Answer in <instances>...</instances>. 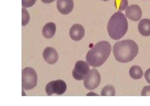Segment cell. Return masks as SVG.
Segmentation results:
<instances>
[{
    "label": "cell",
    "mask_w": 150,
    "mask_h": 106,
    "mask_svg": "<svg viewBox=\"0 0 150 106\" xmlns=\"http://www.w3.org/2000/svg\"><path fill=\"white\" fill-rule=\"evenodd\" d=\"M22 26H25L30 21V15L25 8L22 9Z\"/></svg>",
    "instance_id": "obj_16"
},
{
    "label": "cell",
    "mask_w": 150,
    "mask_h": 106,
    "mask_svg": "<svg viewBox=\"0 0 150 106\" xmlns=\"http://www.w3.org/2000/svg\"><path fill=\"white\" fill-rule=\"evenodd\" d=\"M36 2V0H22V5L23 8H30L33 6Z\"/></svg>",
    "instance_id": "obj_17"
},
{
    "label": "cell",
    "mask_w": 150,
    "mask_h": 106,
    "mask_svg": "<svg viewBox=\"0 0 150 106\" xmlns=\"http://www.w3.org/2000/svg\"><path fill=\"white\" fill-rule=\"evenodd\" d=\"M57 31V27L54 22H50L47 23L43 27L42 30V34L45 38L51 39L52 38L55 34Z\"/></svg>",
    "instance_id": "obj_13"
},
{
    "label": "cell",
    "mask_w": 150,
    "mask_h": 106,
    "mask_svg": "<svg viewBox=\"0 0 150 106\" xmlns=\"http://www.w3.org/2000/svg\"><path fill=\"white\" fill-rule=\"evenodd\" d=\"M69 35L72 40L75 41H80L85 35L84 27L79 23H76L70 27Z\"/></svg>",
    "instance_id": "obj_9"
},
{
    "label": "cell",
    "mask_w": 150,
    "mask_h": 106,
    "mask_svg": "<svg viewBox=\"0 0 150 106\" xmlns=\"http://www.w3.org/2000/svg\"><path fill=\"white\" fill-rule=\"evenodd\" d=\"M92 95H96V96H98V94L95 93L93 92H89V93L87 94V96H92Z\"/></svg>",
    "instance_id": "obj_22"
},
{
    "label": "cell",
    "mask_w": 150,
    "mask_h": 106,
    "mask_svg": "<svg viewBox=\"0 0 150 106\" xmlns=\"http://www.w3.org/2000/svg\"><path fill=\"white\" fill-rule=\"evenodd\" d=\"M74 6V0H57V7L59 12L68 15L72 11Z\"/></svg>",
    "instance_id": "obj_11"
},
{
    "label": "cell",
    "mask_w": 150,
    "mask_h": 106,
    "mask_svg": "<svg viewBox=\"0 0 150 106\" xmlns=\"http://www.w3.org/2000/svg\"><path fill=\"white\" fill-rule=\"evenodd\" d=\"M144 78L145 80H146V81L149 84H150V68L147 69L146 71L144 73Z\"/></svg>",
    "instance_id": "obj_20"
},
{
    "label": "cell",
    "mask_w": 150,
    "mask_h": 106,
    "mask_svg": "<svg viewBox=\"0 0 150 106\" xmlns=\"http://www.w3.org/2000/svg\"><path fill=\"white\" fill-rule=\"evenodd\" d=\"M141 9L140 6L137 5H131L127 7L125 10V16L134 22H137L140 21L142 17Z\"/></svg>",
    "instance_id": "obj_8"
},
{
    "label": "cell",
    "mask_w": 150,
    "mask_h": 106,
    "mask_svg": "<svg viewBox=\"0 0 150 106\" xmlns=\"http://www.w3.org/2000/svg\"><path fill=\"white\" fill-rule=\"evenodd\" d=\"M89 66L87 62L83 60L77 61L72 70L73 78L78 81L84 80L90 71Z\"/></svg>",
    "instance_id": "obj_7"
},
{
    "label": "cell",
    "mask_w": 150,
    "mask_h": 106,
    "mask_svg": "<svg viewBox=\"0 0 150 106\" xmlns=\"http://www.w3.org/2000/svg\"><path fill=\"white\" fill-rule=\"evenodd\" d=\"M128 22L125 15L121 11H117L112 15L107 24L109 36L114 40H119L127 33Z\"/></svg>",
    "instance_id": "obj_3"
},
{
    "label": "cell",
    "mask_w": 150,
    "mask_h": 106,
    "mask_svg": "<svg viewBox=\"0 0 150 106\" xmlns=\"http://www.w3.org/2000/svg\"><path fill=\"white\" fill-rule=\"evenodd\" d=\"M101 96H115V89L112 85H108L105 86L102 89L101 92Z\"/></svg>",
    "instance_id": "obj_15"
},
{
    "label": "cell",
    "mask_w": 150,
    "mask_h": 106,
    "mask_svg": "<svg viewBox=\"0 0 150 106\" xmlns=\"http://www.w3.org/2000/svg\"><path fill=\"white\" fill-rule=\"evenodd\" d=\"M128 5H129V3H128L127 0H121L120 6L118 7V11H122L125 10L129 6Z\"/></svg>",
    "instance_id": "obj_18"
},
{
    "label": "cell",
    "mask_w": 150,
    "mask_h": 106,
    "mask_svg": "<svg viewBox=\"0 0 150 106\" xmlns=\"http://www.w3.org/2000/svg\"><path fill=\"white\" fill-rule=\"evenodd\" d=\"M129 75L134 80H139L143 76V69L138 65H133L129 70Z\"/></svg>",
    "instance_id": "obj_14"
},
{
    "label": "cell",
    "mask_w": 150,
    "mask_h": 106,
    "mask_svg": "<svg viewBox=\"0 0 150 106\" xmlns=\"http://www.w3.org/2000/svg\"><path fill=\"white\" fill-rule=\"evenodd\" d=\"M139 52L137 43L132 40L117 41L113 47L115 58L120 63H127L134 60Z\"/></svg>",
    "instance_id": "obj_1"
},
{
    "label": "cell",
    "mask_w": 150,
    "mask_h": 106,
    "mask_svg": "<svg viewBox=\"0 0 150 106\" xmlns=\"http://www.w3.org/2000/svg\"><path fill=\"white\" fill-rule=\"evenodd\" d=\"M112 51V46L106 41L98 42L86 55V61L90 66L98 68L105 64Z\"/></svg>",
    "instance_id": "obj_2"
},
{
    "label": "cell",
    "mask_w": 150,
    "mask_h": 106,
    "mask_svg": "<svg viewBox=\"0 0 150 106\" xmlns=\"http://www.w3.org/2000/svg\"><path fill=\"white\" fill-rule=\"evenodd\" d=\"M101 1H110V0H101Z\"/></svg>",
    "instance_id": "obj_23"
},
{
    "label": "cell",
    "mask_w": 150,
    "mask_h": 106,
    "mask_svg": "<svg viewBox=\"0 0 150 106\" xmlns=\"http://www.w3.org/2000/svg\"><path fill=\"white\" fill-rule=\"evenodd\" d=\"M138 31L143 36H150V19H141L138 23Z\"/></svg>",
    "instance_id": "obj_12"
},
{
    "label": "cell",
    "mask_w": 150,
    "mask_h": 106,
    "mask_svg": "<svg viewBox=\"0 0 150 106\" xmlns=\"http://www.w3.org/2000/svg\"><path fill=\"white\" fill-rule=\"evenodd\" d=\"M67 84L64 81L58 80L52 81L46 85L45 91L47 95L51 96L53 94H57L58 95L64 94L67 90Z\"/></svg>",
    "instance_id": "obj_6"
},
{
    "label": "cell",
    "mask_w": 150,
    "mask_h": 106,
    "mask_svg": "<svg viewBox=\"0 0 150 106\" xmlns=\"http://www.w3.org/2000/svg\"><path fill=\"white\" fill-rule=\"evenodd\" d=\"M38 83V75L35 70L27 67L22 70V88L30 90L34 88Z\"/></svg>",
    "instance_id": "obj_4"
},
{
    "label": "cell",
    "mask_w": 150,
    "mask_h": 106,
    "mask_svg": "<svg viewBox=\"0 0 150 106\" xmlns=\"http://www.w3.org/2000/svg\"><path fill=\"white\" fill-rule=\"evenodd\" d=\"M101 83V75L95 68L91 69L84 81V87L89 90L97 88Z\"/></svg>",
    "instance_id": "obj_5"
},
{
    "label": "cell",
    "mask_w": 150,
    "mask_h": 106,
    "mask_svg": "<svg viewBox=\"0 0 150 106\" xmlns=\"http://www.w3.org/2000/svg\"><path fill=\"white\" fill-rule=\"evenodd\" d=\"M41 1L44 3H46V4H49V3H51L54 2L55 0H41Z\"/></svg>",
    "instance_id": "obj_21"
},
{
    "label": "cell",
    "mask_w": 150,
    "mask_h": 106,
    "mask_svg": "<svg viewBox=\"0 0 150 106\" xmlns=\"http://www.w3.org/2000/svg\"><path fill=\"white\" fill-rule=\"evenodd\" d=\"M141 95L142 96H150V85L144 86L142 90Z\"/></svg>",
    "instance_id": "obj_19"
},
{
    "label": "cell",
    "mask_w": 150,
    "mask_h": 106,
    "mask_svg": "<svg viewBox=\"0 0 150 106\" xmlns=\"http://www.w3.org/2000/svg\"><path fill=\"white\" fill-rule=\"evenodd\" d=\"M42 57L47 63L53 65L58 60V53L53 47H46L43 51Z\"/></svg>",
    "instance_id": "obj_10"
}]
</instances>
